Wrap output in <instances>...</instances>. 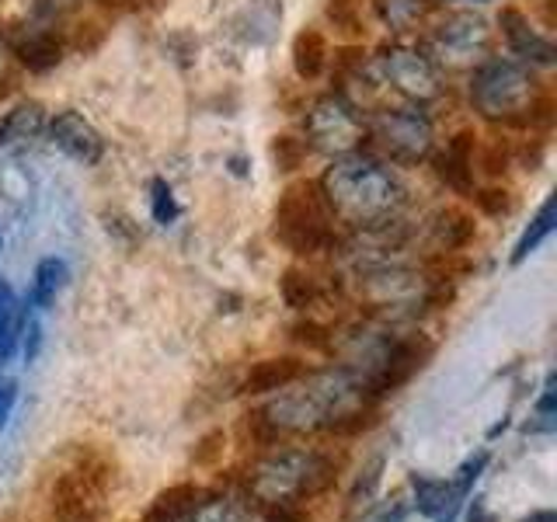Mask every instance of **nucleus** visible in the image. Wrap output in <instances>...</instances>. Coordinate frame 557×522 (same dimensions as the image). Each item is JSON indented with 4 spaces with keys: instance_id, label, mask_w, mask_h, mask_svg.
I'll list each match as a JSON object with an SVG mask.
<instances>
[{
    "instance_id": "obj_1",
    "label": "nucleus",
    "mask_w": 557,
    "mask_h": 522,
    "mask_svg": "<svg viewBox=\"0 0 557 522\" xmlns=\"http://www.w3.org/2000/svg\"><path fill=\"white\" fill-rule=\"evenodd\" d=\"M359 405H373V400L362 394L345 365H331L318 373L307 370L286 390H278L269 405H261V414L278 435V443H286L293 435H335Z\"/></svg>"
},
{
    "instance_id": "obj_2",
    "label": "nucleus",
    "mask_w": 557,
    "mask_h": 522,
    "mask_svg": "<svg viewBox=\"0 0 557 522\" xmlns=\"http://www.w3.org/2000/svg\"><path fill=\"white\" fill-rule=\"evenodd\" d=\"M345 470V452L321 446H286L265 449L244 477V492L265 509H300L304 501L324 495Z\"/></svg>"
},
{
    "instance_id": "obj_3",
    "label": "nucleus",
    "mask_w": 557,
    "mask_h": 522,
    "mask_svg": "<svg viewBox=\"0 0 557 522\" xmlns=\"http://www.w3.org/2000/svg\"><path fill=\"white\" fill-rule=\"evenodd\" d=\"M318 185L335 220L352 231H373V226L391 223L405 206V185L397 174L359 150L335 157V164L324 171Z\"/></svg>"
},
{
    "instance_id": "obj_4",
    "label": "nucleus",
    "mask_w": 557,
    "mask_h": 522,
    "mask_svg": "<svg viewBox=\"0 0 557 522\" xmlns=\"http://www.w3.org/2000/svg\"><path fill=\"white\" fill-rule=\"evenodd\" d=\"M115 495V460L98 446L74 443L60 452L46 484L49 522H101Z\"/></svg>"
},
{
    "instance_id": "obj_5",
    "label": "nucleus",
    "mask_w": 557,
    "mask_h": 522,
    "mask_svg": "<svg viewBox=\"0 0 557 522\" xmlns=\"http://www.w3.org/2000/svg\"><path fill=\"white\" fill-rule=\"evenodd\" d=\"M335 213L318 182H293L275 202L272 234L296 258H318L338 248Z\"/></svg>"
},
{
    "instance_id": "obj_6",
    "label": "nucleus",
    "mask_w": 557,
    "mask_h": 522,
    "mask_svg": "<svg viewBox=\"0 0 557 522\" xmlns=\"http://www.w3.org/2000/svg\"><path fill=\"white\" fill-rule=\"evenodd\" d=\"M544 95V84L536 80L530 63L516 60H484L470 84V101L481 112V119L498 122V126H522L533 101Z\"/></svg>"
},
{
    "instance_id": "obj_7",
    "label": "nucleus",
    "mask_w": 557,
    "mask_h": 522,
    "mask_svg": "<svg viewBox=\"0 0 557 522\" xmlns=\"http://www.w3.org/2000/svg\"><path fill=\"white\" fill-rule=\"evenodd\" d=\"M366 139H373L397 164H422L425 157H432L435 133L422 104H400V109H380L366 119Z\"/></svg>"
},
{
    "instance_id": "obj_8",
    "label": "nucleus",
    "mask_w": 557,
    "mask_h": 522,
    "mask_svg": "<svg viewBox=\"0 0 557 522\" xmlns=\"http://www.w3.org/2000/svg\"><path fill=\"white\" fill-rule=\"evenodd\" d=\"M370 74L376 84H387L408 104H429L443 95V77L422 49L411 46H383L370 60Z\"/></svg>"
},
{
    "instance_id": "obj_9",
    "label": "nucleus",
    "mask_w": 557,
    "mask_h": 522,
    "mask_svg": "<svg viewBox=\"0 0 557 522\" xmlns=\"http://www.w3.org/2000/svg\"><path fill=\"white\" fill-rule=\"evenodd\" d=\"M304 139L310 150L327 153V157H345L356 153L366 139V115H359L356 101H348L342 91L324 95L310 104L304 119Z\"/></svg>"
},
{
    "instance_id": "obj_10",
    "label": "nucleus",
    "mask_w": 557,
    "mask_h": 522,
    "mask_svg": "<svg viewBox=\"0 0 557 522\" xmlns=\"http://www.w3.org/2000/svg\"><path fill=\"white\" fill-rule=\"evenodd\" d=\"M432 63L446 70H470L481 66L492 52V25L474 11H457L446 14L440 25L432 28Z\"/></svg>"
},
{
    "instance_id": "obj_11",
    "label": "nucleus",
    "mask_w": 557,
    "mask_h": 522,
    "mask_svg": "<svg viewBox=\"0 0 557 522\" xmlns=\"http://www.w3.org/2000/svg\"><path fill=\"white\" fill-rule=\"evenodd\" d=\"M49 139L70 157V161H77V164H84V167L98 164V161H101V153H104V139H101V133H98L81 112H74V109L60 112L57 119L49 122Z\"/></svg>"
},
{
    "instance_id": "obj_12",
    "label": "nucleus",
    "mask_w": 557,
    "mask_h": 522,
    "mask_svg": "<svg viewBox=\"0 0 557 522\" xmlns=\"http://www.w3.org/2000/svg\"><path fill=\"white\" fill-rule=\"evenodd\" d=\"M435 174L446 182L453 191L470 196L474 191V167H478V136L474 129H460L446 139V150L432 157Z\"/></svg>"
},
{
    "instance_id": "obj_13",
    "label": "nucleus",
    "mask_w": 557,
    "mask_h": 522,
    "mask_svg": "<svg viewBox=\"0 0 557 522\" xmlns=\"http://www.w3.org/2000/svg\"><path fill=\"white\" fill-rule=\"evenodd\" d=\"M474 234H478V223L463 206H440L425 220V240L440 258L460 254L467 244L474 240Z\"/></svg>"
},
{
    "instance_id": "obj_14",
    "label": "nucleus",
    "mask_w": 557,
    "mask_h": 522,
    "mask_svg": "<svg viewBox=\"0 0 557 522\" xmlns=\"http://www.w3.org/2000/svg\"><path fill=\"white\" fill-rule=\"evenodd\" d=\"M498 25H502V35H505V42H509V49L516 52V57L527 60V63L550 66V63L557 60L554 42L547 39V35H540V32L533 28L530 17L522 14L519 8H502Z\"/></svg>"
},
{
    "instance_id": "obj_15",
    "label": "nucleus",
    "mask_w": 557,
    "mask_h": 522,
    "mask_svg": "<svg viewBox=\"0 0 557 522\" xmlns=\"http://www.w3.org/2000/svg\"><path fill=\"white\" fill-rule=\"evenodd\" d=\"M265 505L255 501L244 487H226L209 498H199L188 522H261Z\"/></svg>"
},
{
    "instance_id": "obj_16",
    "label": "nucleus",
    "mask_w": 557,
    "mask_h": 522,
    "mask_svg": "<svg viewBox=\"0 0 557 522\" xmlns=\"http://www.w3.org/2000/svg\"><path fill=\"white\" fill-rule=\"evenodd\" d=\"M307 373V362L300 356H269L251 362V370L240 380V394L261 397V394H278L286 390L289 383H296Z\"/></svg>"
},
{
    "instance_id": "obj_17",
    "label": "nucleus",
    "mask_w": 557,
    "mask_h": 522,
    "mask_svg": "<svg viewBox=\"0 0 557 522\" xmlns=\"http://www.w3.org/2000/svg\"><path fill=\"white\" fill-rule=\"evenodd\" d=\"M63 52H66V42L52 28L28 32V35H22V39L14 42L17 63L28 66L32 74H46V70L60 66L63 63Z\"/></svg>"
},
{
    "instance_id": "obj_18",
    "label": "nucleus",
    "mask_w": 557,
    "mask_h": 522,
    "mask_svg": "<svg viewBox=\"0 0 557 522\" xmlns=\"http://www.w3.org/2000/svg\"><path fill=\"white\" fill-rule=\"evenodd\" d=\"M46 129V109L39 101H17L11 112L0 115V150L22 147Z\"/></svg>"
},
{
    "instance_id": "obj_19",
    "label": "nucleus",
    "mask_w": 557,
    "mask_h": 522,
    "mask_svg": "<svg viewBox=\"0 0 557 522\" xmlns=\"http://www.w3.org/2000/svg\"><path fill=\"white\" fill-rule=\"evenodd\" d=\"M293 70L300 80H318L327 63H331V49H327V39L318 32V28H300L293 35Z\"/></svg>"
},
{
    "instance_id": "obj_20",
    "label": "nucleus",
    "mask_w": 557,
    "mask_h": 522,
    "mask_svg": "<svg viewBox=\"0 0 557 522\" xmlns=\"http://www.w3.org/2000/svg\"><path fill=\"white\" fill-rule=\"evenodd\" d=\"M278 293H283V303L296 313H307L313 307H321L324 296H327L321 278L304 265H289L283 272V278H278Z\"/></svg>"
},
{
    "instance_id": "obj_21",
    "label": "nucleus",
    "mask_w": 557,
    "mask_h": 522,
    "mask_svg": "<svg viewBox=\"0 0 557 522\" xmlns=\"http://www.w3.org/2000/svg\"><path fill=\"white\" fill-rule=\"evenodd\" d=\"M196 501H199L196 484H171L168 492H161L150 501L144 522H185L191 509H196Z\"/></svg>"
},
{
    "instance_id": "obj_22",
    "label": "nucleus",
    "mask_w": 557,
    "mask_h": 522,
    "mask_svg": "<svg viewBox=\"0 0 557 522\" xmlns=\"http://www.w3.org/2000/svg\"><path fill=\"white\" fill-rule=\"evenodd\" d=\"M25 331V307L17 303V296L8 283H0V362L14 356L17 341Z\"/></svg>"
},
{
    "instance_id": "obj_23",
    "label": "nucleus",
    "mask_w": 557,
    "mask_h": 522,
    "mask_svg": "<svg viewBox=\"0 0 557 522\" xmlns=\"http://www.w3.org/2000/svg\"><path fill=\"white\" fill-rule=\"evenodd\" d=\"M66 275L70 269L63 258H42L39 265H35V278H32V307L46 310L57 303L60 289L66 286Z\"/></svg>"
},
{
    "instance_id": "obj_24",
    "label": "nucleus",
    "mask_w": 557,
    "mask_h": 522,
    "mask_svg": "<svg viewBox=\"0 0 557 522\" xmlns=\"http://www.w3.org/2000/svg\"><path fill=\"white\" fill-rule=\"evenodd\" d=\"M432 11V0H376L380 22L391 32H411L425 22V14Z\"/></svg>"
},
{
    "instance_id": "obj_25",
    "label": "nucleus",
    "mask_w": 557,
    "mask_h": 522,
    "mask_svg": "<svg viewBox=\"0 0 557 522\" xmlns=\"http://www.w3.org/2000/svg\"><path fill=\"white\" fill-rule=\"evenodd\" d=\"M554 223H557V199L550 196L544 206H540V213L530 220V226L522 231V237L516 240V248H512V265H519V261H527L540 244H544L550 234H554Z\"/></svg>"
},
{
    "instance_id": "obj_26",
    "label": "nucleus",
    "mask_w": 557,
    "mask_h": 522,
    "mask_svg": "<svg viewBox=\"0 0 557 522\" xmlns=\"http://www.w3.org/2000/svg\"><path fill=\"white\" fill-rule=\"evenodd\" d=\"M411 487H414V509L422 512V515H429V519H435L440 512H446L449 505H460L457 498H453V492H449V481L414 477Z\"/></svg>"
},
{
    "instance_id": "obj_27",
    "label": "nucleus",
    "mask_w": 557,
    "mask_h": 522,
    "mask_svg": "<svg viewBox=\"0 0 557 522\" xmlns=\"http://www.w3.org/2000/svg\"><path fill=\"white\" fill-rule=\"evenodd\" d=\"M272 164L275 171H283V174H293V171H300L307 164V157H310V147H307V139L300 136H289V133H278L272 139Z\"/></svg>"
},
{
    "instance_id": "obj_28",
    "label": "nucleus",
    "mask_w": 557,
    "mask_h": 522,
    "mask_svg": "<svg viewBox=\"0 0 557 522\" xmlns=\"http://www.w3.org/2000/svg\"><path fill=\"white\" fill-rule=\"evenodd\" d=\"M470 199H474V206L481 209L484 216H509L512 209H516V199H512V191L509 188H478V191H470Z\"/></svg>"
},
{
    "instance_id": "obj_29",
    "label": "nucleus",
    "mask_w": 557,
    "mask_h": 522,
    "mask_svg": "<svg viewBox=\"0 0 557 522\" xmlns=\"http://www.w3.org/2000/svg\"><path fill=\"white\" fill-rule=\"evenodd\" d=\"M380 481H383V457H376V460L356 477L352 492H348V509H362V505H370V498L376 495Z\"/></svg>"
},
{
    "instance_id": "obj_30",
    "label": "nucleus",
    "mask_w": 557,
    "mask_h": 522,
    "mask_svg": "<svg viewBox=\"0 0 557 522\" xmlns=\"http://www.w3.org/2000/svg\"><path fill=\"white\" fill-rule=\"evenodd\" d=\"M487 467V449L484 452H478V457H470L460 470H457V477L449 481V492H453V498L457 501H463L467 498V492L474 487V481L481 477V470Z\"/></svg>"
},
{
    "instance_id": "obj_31",
    "label": "nucleus",
    "mask_w": 557,
    "mask_h": 522,
    "mask_svg": "<svg viewBox=\"0 0 557 522\" xmlns=\"http://www.w3.org/2000/svg\"><path fill=\"white\" fill-rule=\"evenodd\" d=\"M327 22L342 28V32H362V22H359V8L356 0H327Z\"/></svg>"
},
{
    "instance_id": "obj_32",
    "label": "nucleus",
    "mask_w": 557,
    "mask_h": 522,
    "mask_svg": "<svg viewBox=\"0 0 557 522\" xmlns=\"http://www.w3.org/2000/svg\"><path fill=\"white\" fill-rule=\"evenodd\" d=\"M289 338L296 345H307V348H327L331 345V331L318 321H296L289 327Z\"/></svg>"
},
{
    "instance_id": "obj_33",
    "label": "nucleus",
    "mask_w": 557,
    "mask_h": 522,
    "mask_svg": "<svg viewBox=\"0 0 557 522\" xmlns=\"http://www.w3.org/2000/svg\"><path fill=\"white\" fill-rule=\"evenodd\" d=\"M150 209H153V220H157V223H174V216H178V202H174L168 182H161V178L153 182V199H150Z\"/></svg>"
},
{
    "instance_id": "obj_34",
    "label": "nucleus",
    "mask_w": 557,
    "mask_h": 522,
    "mask_svg": "<svg viewBox=\"0 0 557 522\" xmlns=\"http://www.w3.org/2000/svg\"><path fill=\"white\" fill-rule=\"evenodd\" d=\"M408 512H411L408 495H394L387 505H383L380 512H373V519H370V522H405V519H408Z\"/></svg>"
},
{
    "instance_id": "obj_35",
    "label": "nucleus",
    "mask_w": 557,
    "mask_h": 522,
    "mask_svg": "<svg viewBox=\"0 0 557 522\" xmlns=\"http://www.w3.org/2000/svg\"><path fill=\"white\" fill-rule=\"evenodd\" d=\"M481 167H484L487 174H505V167H509V150H505L502 144L487 147L484 157H481Z\"/></svg>"
},
{
    "instance_id": "obj_36",
    "label": "nucleus",
    "mask_w": 557,
    "mask_h": 522,
    "mask_svg": "<svg viewBox=\"0 0 557 522\" xmlns=\"http://www.w3.org/2000/svg\"><path fill=\"white\" fill-rule=\"evenodd\" d=\"M14 400H17V383L14 380H0V428L8 425Z\"/></svg>"
},
{
    "instance_id": "obj_37",
    "label": "nucleus",
    "mask_w": 557,
    "mask_h": 522,
    "mask_svg": "<svg viewBox=\"0 0 557 522\" xmlns=\"http://www.w3.org/2000/svg\"><path fill=\"white\" fill-rule=\"evenodd\" d=\"M28 324V341H25V356L35 359V352H39V341H42V327L35 321H25Z\"/></svg>"
},
{
    "instance_id": "obj_38",
    "label": "nucleus",
    "mask_w": 557,
    "mask_h": 522,
    "mask_svg": "<svg viewBox=\"0 0 557 522\" xmlns=\"http://www.w3.org/2000/svg\"><path fill=\"white\" fill-rule=\"evenodd\" d=\"M261 522H300V509H265Z\"/></svg>"
},
{
    "instance_id": "obj_39",
    "label": "nucleus",
    "mask_w": 557,
    "mask_h": 522,
    "mask_svg": "<svg viewBox=\"0 0 557 522\" xmlns=\"http://www.w3.org/2000/svg\"><path fill=\"white\" fill-rule=\"evenodd\" d=\"M467 522H492V515H487V509H484V501H481V498H478L474 505H470Z\"/></svg>"
}]
</instances>
